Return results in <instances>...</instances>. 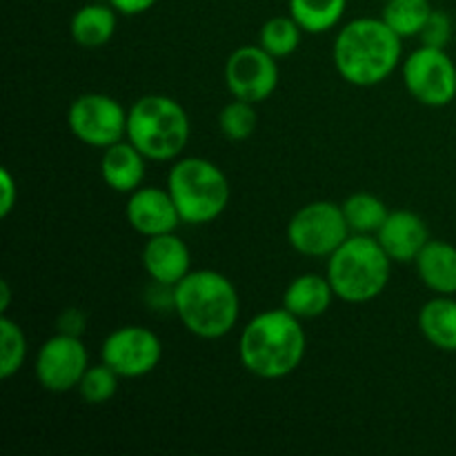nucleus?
<instances>
[{"instance_id":"25","label":"nucleus","mask_w":456,"mask_h":456,"mask_svg":"<svg viewBox=\"0 0 456 456\" xmlns=\"http://www.w3.org/2000/svg\"><path fill=\"white\" fill-rule=\"evenodd\" d=\"M27 337L9 316L0 319V379L7 381L22 370L27 361Z\"/></svg>"},{"instance_id":"23","label":"nucleus","mask_w":456,"mask_h":456,"mask_svg":"<svg viewBox=\"0 0 456 456\" xmlns=\"http://www.w3.org/2000/svg\"><path fill=\"white\" fill-rule=\"evenodd\" d=\"M432 12L435 7L430 0H387L383 4L381 18L401 38H414L421 34Z\"/></svg>"},{"instance_id":"20","label":"nucleus","mask_w":456,"mask_h":456,"mask_svg":"<svg viewBox=\"0 0 456 456\" xmlns=\"http://www.w3.org/2000/svg\"><path fill=\"white\" fill-rule=\"evenodd\" d=\"M419 332L441 352H456V298L441 297L423 303L419 310Z\"/></svg>"},{"instance_id":"5","label":"nucleus","mask_w":456,"mask_h":456,"mask_svg":"<svg viewBox=\"0 0 456 456\" xmlns=\"http://www.w3.org/2000/svg\"><path fill=\"white\" fill-rule=\"evenodd\" d=\"M328 274L338 301L363 305L386 292L392 276V261L377 236L350 234L328 258Z\"/></svg>"},{"instance_id":"6","label":"nucleus","mask_w":456,"mask_h":456,"mask_svg":"<svg viewBox=\"0 0 456 456\" xmlns=\"http://www.w3.org/2000/svg\"><path fill=\"white\" fill-rule=\"evenodd\" d=\"M167 191L187 225H208L227 209L232 199L230 178L216 163L200 156L174 160L167 174Z\"/></svg>"},{"instance_id":"18","label":"nucleus","mask_w":456,"mask_h":456,"mask_svg":"<svg viewBox=\"0 0 456 456\" xmlns=\"http://www.w3.org/2000/svg\"><path fill=\"white\" fill-rule=\"evenodd\" d=\"M421 283L441 297L456 294V248L448 240L430 239L414 261Z\"/></svg>"},{"instance_id":"13","label":"nucleus","mask_w":456,"mask_h":456,"mask_svg":"<svg viewBox=\"0 0 456 456\" xmlns=\"http://www.w3.org/2000/svg\"><path fill=\"white\" fill-rule=\"evenodd\" d=\"M125 216L132 230L145 239L176 232L183 223L167 187L160 190L154 185H141L129 194Z\"/></svg>"},{"instance_id":"2","label":"nucleus","mask_w":456,"mask_h":456,"mask_svg":"<svg viewBox=\"0 0 456 456\" xmlns=\"http://www.w3.org/2000/svg\"><path fill=\"white\" fill-rule=\"evenodd\" d=\"M338 76L354 87H374L403 62V38L383 18H354L338 29L332 47Z\"/></svg>"},{"instance_id":"15","label":"nucleus","mask_w":456,"mask_h":456,"mask_svg":"<svg viewBox=\"0 0 456 456\" xmlns=\"http://www.w3.org/2000/svg\"><path fill=\"white\" fill-rule=\"evenodd\" d=\"M141 261L147 276L156 285H167V288L178 285L191 272L190 248L176 232L147 239Z\"/></svg>"},{"instance_id":"8","label":"nucleus","mask_w":456,"mask_h":456,"mask_svg":"<svg viewBox=\"0 0 456 456\" xmlns=\"http://www.w3.org/2000/svg\"><path fill=\"white\" fill-rule=\"evenodd\" d=\"M410 96L426 107H448L456 98V62L445 49L421 45L401 62Z\"/></svg>"},{"instance_id":"17","label":"nucleus","mask_w":456,"mask_h":456,"mask_svg":"<svg viewBox=\"0 0 456 456\" xmlns=\"http://www.w3.org/2000/svg\"><path fill=\"white\" fill-rule=\"evenodd\" d=\"M337 298L328 274H316V272H305L289 281L283 292V307L292 312L297 319L312 321L323 316L330 310L332 301Z\"/></svg>"},{"instance_id":"12","label":"nucleus","mask_w":456,"mask_h":456,"mask_svg":"<svg viewBox=\"0 0 456 456\" xmlns=\"http://www.w3.org/2000/svg\"><path fill=\"white\" fill-rule=\"evenodd\" d=\"M279 58L267 53L261 45H243L230 53L223 69L227 92L252 105L267 101L279 87Z\"/></svg>"},{"instance_id":"9","label":"nucleus","mask_w":456,"mask_h":456,"mask_svg":"<svg viewBox=\"0 0 456 456\" xmlns=\"http://www.w3.org/2000/svg\"><path fill=\"white\" fill-rule=\"evenodd\" d=\"M127 111L123 102L110 94L87 92L74 98L67 111L71 136L96 150L127 138Z\"/></svg>"},{"instance_id":"31","label":"nucleus","mask_w":456,"mask_h":456,"mask_svg":"<svg viewBox=\"0 0 456 456\" xmlns=\"http://www.w3.org/2000/svg\"><path fill=\"white\" fill-rule=\"evenodd\" d=\"M107 3L123 16H141V13L150 12L159 0H107Z\"/></svg>"},{"instance_id":"16","label":"nucleus","mask_w":456,"mask_h":456,"mask_svg":"<svg viewBox=\"0 0 456 456\" xmlns=\"http://www.w3.org/2000/svg\"><path fill=\"white\" fill-rule=\"evenodd\" d=\"M147 159L127 141L105 147L101 156V178L116 194H132L145 181Z\"/></svg>"},{"instance_id":"26","label":"nucleus","mask_w":456,"mask_h":456,"mask_svg":"<svg viewBox=\"0 0 456 456\" xmlns=\"http://www.w3.org/2000/svg\"><path fill=\"white\" fill-rule=\"evenodd\" d=\"M118 381L120 377L110 368L107 363H96L89 365L87 372L83 374L78 383V395L80 399L85 401L87 405H105L110 403L111 399L118 392Z\"/></svg>"},{"instance_id":"29","label":"nucleus","mask_w":456,"mask_h":456,"mask_svg":"<svg viewBox=\"0 0 456 456\" xmlns=\"http://www.w3.org/2000/svg\"><path fill=\"white\" fill-rule=\"evenodd\" d=\"M85 328H87V314L78 307H67L61 312L56 321V330L61 334H71V337H83Z\"/></svg>"},{"instance_id":"10","label":"nucleus","mask_w":456,"mask_h":456,"mask_svg":"<svg viewBox=\"0 0 456 456\" xmlns=\"http://www.w3.org/2000/svg\"><path fill=\"white\" fill-rule=\"evenodd\" d=\"M163 359V341L159 334L142 325H123L105 337L101 361L120 379H141L159 368Z\"/></svg>"},{"instance_id":"30","label":"nucleus","mask_w":456,"mask_h":456,"mask_svg":"<svg viewBox=\"0 0 456 456\" xmlns=\"http://www.w3.org/2000/svg\"><path fill=\"white\" fill-rule=\"evenodd\" d=\"M0 187H3V196H0V216L7 218L12 214V209L16 208L18 200V185L16 178L12 176L7 167L0 169Z\"/></svg>"},{"instance_id":"21","label":"nucleus","mask_w":456,"mask_h":456,"mask_svg":"<svg viewBox=\"0 0 456 456\" xmlns=\"http://www.w3.org/2000/svg\"><path fill=\"white\" fill-rule=\"evenodd\" d=\"M289 16L305 34H325L343 20L347 0H289Z\"/></svg>"},{"instance_id":"32","label":"nucleus","mask_w":456,"mask_h":456,"mask_svg":"<svg viewBox=\"0 0 456 456\" xmlns=\"http://www.w3.org/2000/svg\"><path fill=\"white\" fill-rule=\"evenodd\" d=\"M9 301H12V292H9V283L7 281H3V283H0V312H7V307H9Z\"/></svg>"},{"instance_id":"27","label":"nucleus","mask_w":456,"mask_h":456,"mask_svg":"<svg viewBox=\"0 0 456 456\" xmlns=\"http://www.w3.org/2000/svg\"><path fill=\"white\" fill-rule=\"evenodd\" d=\"M256 123L258 118L254 105L248 101H240V98L227 102L218 114V129L227 141L234 142L248 141L256 132Z\"/></svg>"},{"instance_id":"3","label":"nucleus","mask_w":456,"mask_h":456,"mask_svg":"<svg viewBox=\"0 0 456 456\" xmlns=\"http://www.w3.org/2000/svg\"><path fill=\"white\" fill-rule=\"evenodd\" d=\"M174 312L183 328L203 341L225 338L240 316V298L232 279L216 270H191L174 285Z\"/></svg>"},{"instance_id":"19","label":"nucleus","mask_w":456,"mask_h":456,"mask_svg":"<svg viewBox=\"0 0 456 456\" xmlns=\"http://www.w3.org/2000/svg\"><path fill=\"white\" fill-rule=\"evenodd\" d=\"M116 9L110 3L83 4L69 20V34L83 49H98L110 43L118 27Z\"/></svg>"},{"instance_id":"14","label":"nucleus","mask_w":456,"mask_h":456,"mask_svg":"<svg viewBox=\"0 0 456 456\" xmlns=\"http://www.w3.org/2000/svg\"><path fill=\"white\" fill-rule=\"evenodd\" d=\"M430 239L428 223L410 209H392L381 230L377 232L379 245L386 249L392 263H401V265L417 261Z\"/></svg>"},{"instance_id":"7","label":"nucleus","mask_w":456,"mask_h":456,"mask_svg":"<svg viewBox=\"0 0 456 456\" xmlns=\"http://www.w3.org/2000/svg\"><path fill=\"white\" fill-rule=\"evenodd\" d=\"M350 234L343 208L334 200H312L303 205L285 230L294 252L310 258H330Z\"/></svg>"},{"instance_id":"22","label":"nucleus","mask_w":456,"mask_h":456,"mask_svg":"<svg viewBox=\"0 0 456 456\" xmlns=\"http://www.w3.org/2000/svg\"><path fill=\"white\" fill-rule=\"evenodd\" d=\"M343 214H346L347 227L352 234H365V236H377L386 218L390 216L392 209L383 203L379 196L370 194V191H356L350 194L341 203Z\"/></svg>"},{"instance_id":"1","label":"nucleus","mask_w":456,"mask_h":456,"mask_svg":"<svg viewBox=\"0 0 456 456\" xmlns=\"http://www.w3.org/2000/svg\"><path fill=\"white\" fill-rule=\"evenodd\" d=\"M305 321L285 307L254 314L239 337L240 365L265 381H279L301 368L307 350Z\"/></svg>"},{"instance_id":"28","label":"nucleus","mask_w":456,"mask_h":456,"mask_svg":"<svg viewBox=\"0 0 456 456\" xmlns=\"http://www.w3.org/2000/svg\"><path fill=\"white\" fill-rule=\"evenodd\" d=\"M452 31H454L452 18H450L445 12L435 9L430 20L426 22L423 31L419 34V38H421V45H428V47L445 49L450 45V40H452Z\"/></svg>"},{"instance_id":"24","label":"nucleus","mask_w":456,"mask_h":456,"mask_svg":"<svg viewBox=\"0 0 456 456\" xmlns=\"http://www.w3.org/2000/svg\"><path fill=\"white\" fill-rule=\"evenodd\" d=\"M303 34L305 31L292 16H274L263 22L258 31V45L274 58H288L301 47Z\"/></svg>"},{"instance_id":"4","label":"nucleus","mask_w":456,"mask_h":456,"mask_svg":"<svg viewBox=\"0 0 456 456\" xmlns=\"http://www.w3.org/2000/svg\"><path fill=\"white\" fill-rule=\"evenodd\" d=\"M190 134L191 123L185 107L165 94H147L127 111V141L154 163L181 159Z\"/></svg>"},{"instance_id":"11","label":"nucleus","mask_w":456,"mask_h":456,"mask_svg":"<svg viewBox=\"0 0 456 456\" xmlns=\"http://www.w3.org/2000/svg\"><path fill=\"white\" fill-rule=\"evenodd\" d=\"M89 368V352L83 337L56 332L40 346L36 354V381L52 395H65L78 387Z\"/></svg>"}]
</instances>
